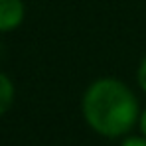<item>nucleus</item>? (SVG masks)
<instances>
[{
  "label": "nucleus",
  "instance_id": "f257e3e1",
  "mask_svg": "<svg viewBox=\"0 0 146 146\" xmlns=\"http://www.w3.org/2000/svg\"><path fill=\"white\" fill-rule=\"evenodd\" d=\"M87 124L107 138L126 134L138 121V101L119 79L103 77L93 81L81 101Z\"/></svg>",
  "mask_w": 146,
  "mask_h": 146
},
{
  "label": "nucleus",
  "instance_id": "423d86ee",
  "mask_svg": "<svg viewBox=\"0 0 146 146\" xmlns=\"http://www.w3.org/2000/svg\"><path fill=\"white\" fill-rule=\"evenodd\" d=\"M140 130H142V134L146 136V109H144V113L140 115Z\"/></svg>",
  "mask_w": 146,
  "mask_h": 146
},
{
  "label": "nucleus",
  "instance_id": "20e7f679",
  "mask_svg": "<svg viewBox=\"0 0 146 146\" xmlns=\"http://www.w3.org/2000/svg\"><path fill=\"white\" fill-rule=\"evenodd\" d=\"M138 85L146 93V55H144V59L140 61V67H138Z\"/></svg>",
  "mask_w": 146,
  "mask_h": 146
},
{
  "label": "nucleus",
  "instance_id": "f03ea898",
  "mask_svg": "<svg viewBox=\"0 0 146 146\" xmlns=\"http://www.w3.org/2000/svg\"><path fill=\"white\" fill-rule=\"evenodd\" d=\"M24 20L22 0H0V32H10Z\"/></svg>",
  "mask_w": 146,
  "mask_h": 146
},
{
  "label": "nucleus",
  "instance_id": "7ed1b4c3",
  "mask_svg": "<svg viewBox=\"0 0 146 146\" xmlns=\"http://www.w3.org/2000/svg\"><path fill=\"white\" fill-rule=\"evenodd\" d=\"M12 103H14V85L4 73H0V117L12 107Z\"/></svg>",
  "mask_w": 146,
  "mask_h": 146
},
{
  "label": "nucleus",
  "instance_id": "39448f33",
  "mask_svg": "<svg viewBox=\"0 0 146 146\" xmlns=\"http://www.w3.org/2000/svg\"><path fill=\"white\" fill-rule=\"evenodd\" d=\"M121 146H146V136H128L122 140Z\"/></svg>",
  "mask_w": 146,
  "mask_h": 146
}]
</instances>
